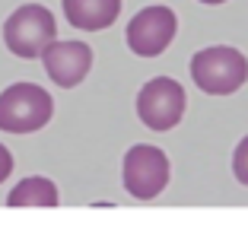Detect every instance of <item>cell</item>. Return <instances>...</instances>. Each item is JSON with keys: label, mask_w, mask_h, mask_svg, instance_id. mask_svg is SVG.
<instances>
[{"label": "cell", "mask_w": 248, "mask_h": 232, "mask_svg": "<svg viewBox=\"0 0 248 232\" xmlns=\"http://www.w3.org/2000/svg\"><path fill=\"white\" fill-rule=\"evenodd\" d=\"M191 80L207 95H229L245 86L248 58L235 48H226V45L204 48L191 58Z\"/></svg>", "instance_id": "obj_1"}, {"label": "cell", "mask_w": 248, "mask_h": 232, "mask_svg": "<svg viewBox=\"0 0 248 232\" xmlns=\"http://www.w3.org/2000/svg\"><path fill=\"white\" fill-rule=\"evenodd\" d=\"M54 102L35 83H16L0 93V131L32 134L51 121Z\"/></svg>", "instance_id": "obj_2"}, {"label": "cell", "mask_w": 248, "mask_h": 232, "mask_svg": "<svg viewBox=\"0 0 248 232\" xmlns=\"http://www.w3.org/2000/svg\"><path fill=\"white\" fill-rule=\"evenodd\" d=\"M58 38V22H54L51 10L29 3L19 7L16 13H10V19L3 22V42L16 58H42V51Z\"/></svg>", "instance_id": "obj_3"}, {"label": "cell", "mask_w": 248, "mask_h": 232, "mask_svg": "<svg viewBox=\"0 0 248 232\" xmlns=\"http://www.w3.org/2000/svg\"><path fill=\"white\" fill-rule=\"evenodd\" d=\"M169 185V159L159 146L137 143L124 156V188L137 201H153Z\"/></svg>", "instance_id": "obj_4"}, {"label": "cell", "mask_w": 248, "mask_h": 232, "mask_svg": "<svg viewBox=\"0 0 248 232\" xmlns=\"http://www.w3.org/2000/svg\"><path fill=\"white\" fill-rule=\"evenodd\" d=\"M137 115L150 131H172L185 115V89L172 77L150 80L137 95Z\"/></svg>", "instance_id": "obj_5"}, {"label": "cell", "mask_w": 248, "mask_h": 232, "mask_svg": "<svg viewBox=\"0 0 248 232\" xmlns=\"http://www.w3.org/2000/svg\"><path fill=\"white\" fill-rule=\"evenodd\" d=\"M178 19L169 7H146L127 26V48L140 58H156L175 38Z\"/></svg>", "instance_id": "obj_6"}, {"label": "cell", "mask_w": 248, "mask_h": 232, "mask_svg": "<svg viewBox=\"0 0 248 232\" xmlns=\"http://www.w3.org/2000/svg\"><path fill=\"white\" fill-rule=\"evenodd\" d=\"M42 61H45V70L58 86L70 89V86H80L86 80L89 67H93V48L86 42H58L54 38L48 48L42 51Z\"/></svg>", "instance_id": "obj_7"}, {"label": "cell", "mask_w": 248, "mask_h": 232, "mask_svg": "<svg viewBox=\"0 0 248 232\" xmlns=\"http://www.w3.org/2000/svg\"><path fill=\"white\" fill-rule=\"evenodd\" d=\"M64 16L83 32H99L121 16V0H64Z\"/></svg>", "instance_id": "obj_8"}, {"label": "cell", "mask_w": 248, "mask_h": 232, "mask_svg": "<svg viewBox=\"0 0 248 232\" xmlns=\"http://www.w3.org/2000/svg\"><path fill=\"white\" fill-rule=\"evenodd\" d=\"M10 207H58V188L48 178H22L7 197Z\"/></svg>", "instance_id": "obj_9"}, {"label": "cell", "mask_w": 248, "mask_h": 232, "mask_svg": "<svg viewBox=\"0 0 248 232\" xmlns=\"http://www.w3.org/2000/svg\"><path fill=\"white\" fill-rule=\"evenodd\" d=\"M232 172H235V178H239V182L248 188V137L242 140L239 146H235V156H232Z\"/></svg>", "instance_id": "obj_10"}, {"label": "cell", "mask_w": 248, "mask_h": 232, "mask_svg": "<svg viewBox=\"0 0 248 232\" xmlns=\"http://www.w3.org/2000/svg\"><path fill=\"white\" fill-rule=\"evenodd\" d=\"M13 172V156L3 143H0V182H7V175Z\"/></svg>", "instance_id": "obj_11"}, {"label": "cell", "mask_w": 248, "mask_h": 232, "mask_svg": "<svg viewBox=\"0 0 248 232\" xmlns=\"http://www.w3.org/2000/svg\"><path fill=\"white\" fill-rule=\"evenodd\" d=\"M201 3H226V0H201Z\"/></svg>", "instance_id": "obj_12"}]
</instances>
